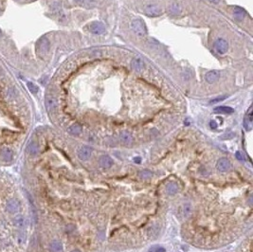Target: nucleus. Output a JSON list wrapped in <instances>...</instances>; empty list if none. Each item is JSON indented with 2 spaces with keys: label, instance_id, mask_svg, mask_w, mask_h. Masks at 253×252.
<instances>
[{
  "label": "nucleus",
  "instance_id": "nucleus-1",
  "mask_svg": "<svg viewBox=\"0 0 253 252\" xmlns=\"http://www.w3.org/2000/svg\"><path fill=\"white\" fill-rule=\"evenodd\" d=\"M131 28L133 31L139 36H144L147 33V28L145 26V23L139 18H137V19H134L132 21Z\"/></svg>",
  "mask_w": 253,
  "mask_h": 252
},
{
  "label": "nucleus",
  "instance_id": "nucleus-2",
  "mask_svg": "<svg viewBox=\"0 0 253 252\" xmlns=\"http://www.w3.org/2000/svg\"><path fill=\"white\" fill-rule=\"evenodd\" d=\"M87 28L91 33L96 34V35H101V34L104 33V31H105V26H104L103 23L100 22V21L92 22L87 27Z\"/></svg>",
  "mask_w": 253,
  "mask_h": 252
},
{
  "label": "nucleus",
  "instance_id": "nucleus-3",
  "mask_svg": "<svg viewBox=\"0 0 253 252\" xmlns=\"http://www.w3.org/2000/svg\"><path fill=\"white\" fill-rule=\"evenodd\" d=\"M144 12L149 16H159L162 13V10L158 5L155 4V3H150V4L146 5Z\"/></svg>",
  "mask_w": 253,
  "mask_h": 252
},
{
  "label": "nucleus",
  "instance_id": "nucleus-4",
  "mask_svg": "<svg viewBox=\"0 0 253 252\" xmlns=\"http://www.w3.org/2000/svg\"><path fill=\"white\" fill-rule=\"evenodd\" d=\"M92 154V148L89 146H82L80 149L78 150V157L82 161L88 160L91 157Z\"/></svg>",
  "mask_w": 253,
  "mask_h": 252
},
{
  "label": "nucleus",
  "instance_id": "nucleus-5",
  "mask_svg": "<svg viewBox=\"0 0 253 252\" xmlns=\"http://www.w3.org/2000/svg\"><path fill=\"white\" fill-rule=\"evenodd\" d=\"M214 46H215L216 51L219 54H225L227 51V49H229V44H227V42L225 39H221V38L216 40Z\"/></svg>",
  "mask_w": 253,
  "mask_h": 252
},
{
  "label": "nucleus",
  "instance_id": "nucleus-6",
  "mask_svg": "<svg viewBox=\"0 0 253 252\" xmlns=\"http://www.w3.org/2000/svg\"><path fill=\"white\" fill-rule=\"evenodd\" d=\"M216 167H217L218 171L225 172L229 171V169H230V167H231V165H230L229 160L227 159V158L223 157V158H220V159L217 161V164H216Z\"/></svg>",
  "mask_w": 253,
  "mask_h": 252
},
{
  "label": "nucleus",
  "instance_id": "nucleus-7",
  "mask_svg": "<svg viewBox=\"0 0 253 252\" xmlns=\"http://www.w3.org/2000/svg\"><path fill=\"white\" fill-rule=\"evenodd\" d=\"M6 210L9 213H17L19 211V203H18L17 200H9L6 204Z\"/></svg>",
  "mask_w": 253,
  "mask_h": 252
},
{
  "label": "nucleus",
  "instance_id": "nucleus-8",
  "mask_svg": "<svg viewBox=\"0 0 253 252\" xmlns=\"http://www.w3.org/2000/svg\"><path fill=\"white\" fill-rule=\"evenodd\" d=\"M37 49H38L39 53H41V54H46V52L49 51V42L46 37L42 38V39L39 40L38 45H37Z\"/></svg>",
  "mask_w": 253,
  "mask_h": 252
},
{
  "label": "nucleus",
  "instance_id": "nucleus-9",
  "mask_svg": "<svg viewBox=\"0 0 253 252\" xmlns=\"http://www.w3.org/2000/svg\"><path fill=\"white\" fill-rule=\"evenodd\" d=\"M46 109H48L49 112L50 111H53L56 109L57 107V100L54 96L52 95H48L46 98Z\"/></svg>",
  "mask_w": 253,
  "mask_h": 252
},
{
  "label": "nucleus",
  "instance_id": "nucleus-10",
  "mask_svg": "<svg viewBox=\"0 0 253 252\" xmlns=\"http://www.w3.org/2000/svg\"><path fill=\"white\" fill-rule=\"evenodd\" d=\"M219 79V73L218 71H215V70H211L209 71L208 73H206L205 75V80L209 84H214L215 82H217Z\"/></svg>",
  "mask_w": 253,
  "mask_h": 252
},
{
  "label": "nucleus",
  "instance_id": "nucleus-11",
  "mask_svg": "<svg viewBox=\"0 0 253 252\" xmlns=\"http://www.w3.org/2000/svg\"><path fill=\"white\" fill-rule=\"evenodd\" d=\"M99 164H100L101 167H103L104 169H108V168H110L112 165H113V159H112L109 156L104 154V156H102L100 157Z\"/></svg>",
  "mask_w": 253,
  "mask_h": 252
},
{
  "label": "nucleus",
  "instance_id": "nucleus-12",
  "mask_svg": "<svg viewBox=\"0 0 253 252\" xmlns=\"http://www.w3.org/2000/svg\"><path fill=\"white\" fill-rule=\"evenodd\" d=\"M120 138H121V141L122 143H123L124 145L129 146V145H131L132 142H133V136H132V135L130 134L129 132H127V131H123V132H121V136H120Z\"/></svg>",
  "mask_w": 253,
  "mask_h": 252
},
{
  "label": "nucleus",
  "instance_id": "nucleus-13",
  "mask_svg": "<svg viewBox=\"0 0 253 252\" xmlns=\"http://www.w3.org/2000/svg\"><path fill=\"white\" fill-rule=\"evenodd\" d=\"M233 14L238 21H242L244 20V18L247 15V12H245V10L243 8H241V7H235L233 10Z\"/></svg>",
  "mask_w": 253,
  "mask_h": 252
},
{
  "label": "nucleus",
  "instance_id": "nucleus-14",
  "mask_svg": "<svg viewBox=\"0 0 253 252\" xmlns=\"http://www.w3.org/2000/svg\"><path fill=\"white\" fill-rule=\"evenodd\" d=\"M245 128L247 130H250L252 127V107H249V109L247 111V116L245 118Z\"/></svg>",
  "mask_w": 253,
  "mask_h": 252
},
{
  "label": "nucleus",
  "instance_id": "nucleus-15",
  "mask_svg": "<svg viewBox=\"0 0 253 252\" xmlns=\"http://www.w3.org/2000/svg\"><path fill=\"white\" fill-rule=\"evenodd\" d=\"M165 190H166V192H167V193L170 194V195H175V193H177L179 189H178V186L176 183L171 182V183H168V184L166 185Z\"/></svg>",
  "mask_w": 253,
  "mask_h": 252
},
{
  "label": "nucleus",
  "instance_id": "nucleus-16",
  "mask_svg": "<svg viewBox=\"0 0 253 252\" xmlns=\"http://www.w3.org/2000/svg\"><path fill=\"white\" fill-rule=\"evenodd\" d=\"M0 156L4 161H10L12 159V152L9 148H3L0 151Z\"/></svg>",
  "mask_w": 253,
  "mask_h": 252
},
{
  "label": "nucleus",
  "instance_id": "nucleus-17",
  "mask_svg": "<svg viewBox=\"0 0 253 252\" xmlns=\"http://www.w3.org/2000/svg\"><path fill=\"white\" fill-rule=\"evenodd\" d=\"M213 111H214V113H217V114L229 115V114H232L234 112V109L229 106H218V107H215Z\"/></svg>",
  "mask_w": 253,
  "mask_h": 252
},
{
  "label": "nucleus",
  "instance_id": "nucleus-18",
  "mask_svg": "<svg viewBox=\"0 0 253 252\" xmlns=\"http://www.w3.org/2000/svg\"><path fill=\"white\" fill-rule=\"evenodd\" d=\"M131 66L133 67V69H135L136 71H141L142 68L144 67V64H143L141 59L137 58V59H134L132 61Z\"/></svg>",
  "mask_w": 253,
  "mask_h": 252
},
{
  "label": "nucleus",
  "instance_id": "nucleus-19",
  "mask_svg": "<svg viewBox=\"0 0 253 252\" xmlns=\"http://www.w3.org/2000/svg\"><path fill=\"white\" fill-rule=\"evenodd\" d=\"M49 249L51 252H63V246L59 241H53L49 244Z\"/></svg>",
  "mask_w": 253,
  "mask_h": 252
},
{
  "label": "nucleus",
  "instance_id": "nucleus-20",
  "mask_svg": "<svg viewBox=\"0 0 253 252\" xmlns=\"http://www.w3.org/2000/svg\"><path fill=\"white\" fill-rule=\"evenodd\" d=\"M193 212V207L190 203H185L182 207V214L185 218H189Z\"/></svg>",
  "mask_w": 253,
  "mask_h": 252
},
{
  "label": "nucleus",
  "instance_id": "nucleus-21",
  "mask_svg": "<svg viewBox=\"0 0 253 252\" xmlns=\"http://www.w3.org/2000/svg\"><path fill=\"white\" fill-rule=\"evenodd\" d=\"M76 1L84 8H93L96 6V0H76Z\"/></svg>",
  "mask_w": 253,
  "mask_h": 252
},
{
  "label": "nucleus",
  "instance_id": "nucleus-22",
  "mask_svg": "<svg viewBox=\"0 0 253 252\" xmlns=\"http://www.w3.org/2000/svg\"><path fill=\"white\" fill-rule=\"evenodd\" d=\"M68 132H69L71 135H74V136L80 135L82 133V126L78 123H75L68 128Z\"/></svg>",
  "mask_w": 253,
  "mask_h": 252
},
{
  "label": "nucleus",
  "instance_id": "nucleus-23",
  "mask_svg": "<svg viewBox=\"0 0 253 252\" xmlns=\"http://www.w3.org/2000/svg\"><path fill=\"white\" fill-rule=\"evenodd\" d=\"M139 176L142 179H149L153 176V172H152L150 170L145 169V170H142L139 172Z\"/></svg>",
  "mask_w": 253,
  "mask_h": 252
},
{
  "label": "nucleus",
  "instance_id": "nucleus-24",
  "mask_svg": "<svg viewBox=\"0 0 253 252\" xmlns=\"http://www.w3.org/2000/svg\"><path fill=\"white\" fill-rule=\"evenodd\" d=\"M28 151L30 154H36L38 153V145L36 142H30L28 146Z\"/></svg>",
  "mask_w": 253,
  "mask_h": 252
},
{
  "label": "nucleus",
  "instance_id": "nucleus-25",
  "mask_svg": "<svg viewBox=\"0 0 253 252\" xmlns=\"http://www.w3.org/2000/svg\"><path fill=\"white\" fill-rule=\"evenodd\" d=\"M28 87L30 88V91L32 92V93H36L38 91V86L37 85H35L34 84H32V82H28Z\"/></svg>",
  "mask_w": 253,
  "mask_h": 252
},
{
  "label": "nucleus",
  "instance_id": "nucleus-26",
  "mask_svg": "<svg viewBox=\"0 0 253 252\" xmlns=\"http://www.w3.org/2000/svg\"><path fill=\"white\" fill-rule=\"evenodd\" d=\"M227 98V96H223V97H219L218 99H214V100H212L211 102V103H215V102H221V100H225Z\"/></svg>",
  "mask_w": 253,
  "mask_h": 252
},
{
  "label": "nucleus",
  "instance_id": "nucleus-27",
  "mask_svg": "<svg viewBox=\"0 0 253 252\" xmlns=\"http://www.w3.org/2000/svg\"><path fill=\"white\" fill-rule=\"evenodd\" d=\"M155 252H165V248L162 246H155L154 247Z\"/></svg>",
  "mask_w": 253,
  "mask_h": 252
},
{
  "label": "nucleus",
  "instance_id": "nucleus-28",
  "mask_svg": "<svg viewBox=\"0 0 253 252\" xmlns=\"http://www.w3.org/2000/svg\"><path fill=\"white\" fill-rule=\"evenodd\" d=\"M236 158L238 160H240V161L244 160V157H243V156H242V154L240 152H236Z\"/></svg>",
  "mask_w": 253,
  "mask_h": 252
},
{
  "label": "nucleus",
  "instance_id": "nucleus-29",
  "mask_svg": "<svg viewBox=\"0 0 253 252\" xmlns=\"http://www.w3.org/2000/svg\"><path fill=\"white\" fill-rule=\"evenodd\" d=\"M209 125H211V127L212 129H215L216 127H217V124H216V122H215L214 120H211V123H209Z\"/></svg>",
  "mask_w": 253,
  "mask_h": 252
},
{
  "label": "nucleus",
  "instance_id": "nucleus-30",
  "mask_svg": "<svg viewBox=\"0 0 253 252\" xmlns=\"http://www.w3.org/2000/svg\"><path fill=\"white\" fill-rule=\"evenodd\" d=\"M5 76V71L3 70L2 67H0V78H3Z\"/></svg>",
  "mask_w": 253,
  "mask_h": 252
},
{
  "label": "nucleus",
  "instance_id": "nucleus-31",
  "mask_svg": "<svg viewBox=\"0 0 253 252\" xmlns=\"http://www.w3.org/2000/svg\"><path fill=\"white\" fill-rule=\"evenodd\" d=\"M134 160H135L136 163H140V160L141 159H140V157H135L134 158Z\"/></svg>",
  "mask_w": 253,
  "mask_h": 252
},
{
  "label": "nucleus",
  "instance_id": "nucleus-32",
  "mask_svg": "<svg viewBox=\"0 0 253 252\" xmlns=\"http://www.w3.org/2000/svg\"><path fill=\"white\" fill-rule=\"evenodd\" d=\"M209 1H211V3H214V4H216V3H218L220 0H209Z\"/></svg>",
  "mask_w": 253,
  "mask_h": 252
},
{
  "label": "nucleus",
  "instance_id": "nucleus-33",
  "mask_svg": "<svg viewBox=\"0 0 253 252\" xmlns=\"http://www.w3.org/2000/svg\"><path fill=\"white\" fill-rule=\"evenodd\" d=\"M71 252H81V251H79V250H73V251H71Z\"/></svg>",
  "mask_w": 253,
  "mask_h": 252
}]
</instances>
